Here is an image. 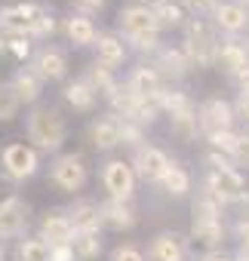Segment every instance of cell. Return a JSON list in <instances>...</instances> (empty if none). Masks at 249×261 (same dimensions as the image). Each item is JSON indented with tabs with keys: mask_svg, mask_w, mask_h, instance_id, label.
Listing matches in <instances>:
<instances>
[{
	"mask_svg": "<svg viewBox=\"0 0 249 261\" xmlns=\"http://www.w3.org/2000/svg\"><path fill=\"white\" fill-rule=\"evenodd\" d=\"M13 197H19V188H13L10 181H4V178H0V206H7Z\"/></svg>",
	"mask_w": 249,
	"mask_h": 261,
	"instance_id": "681fc988",
	"label": "cell"
},
{
	"mask_svg": "<svg viewBox=\"0 0 249 261\" xmlns=\"http://www.w3.org/2000/svg\"><path fill=\"white\" fill-rule=\"evenodd\" d=\"M234 261H249V246H237V252H234Z\"/></svg>",
	"mask_w": 249,
	"mask_h": 261,
	"instance_id": "816d5d0a",
	"label": "cell"
},
{
	"mask_svg": "<svg viewBox=\"0 0 249 261\" xmlns=\"http://www.w3.org/2000/svg\"><path fill=\"white\" fill-rule=\"evenodd\" d=\"M197 188L212 194L225 209H249V181L240 169H206Z\"/></svg>",
	"mask_w": 249,
	"mask_h": 261,
	"instance_id": "3957f363",
	"label": "cell"
},
{
	"mask_svg": "<svg viewBox=\"0 0 249 261\" xmlns=\"http://www.w3.org/2000/svg\"><path fill=\"white\" fill-rule=\"evenodd\" d=\"M151 65L157 68V74H160L163 83H169V86H182V83L194 74V65H191L188 53L182 49V43H163L160 53L151 59Z\"/></svg>",
	"mask_w": 249,
	"mask_h": 261,
	"instance_id": "9c48e42d",
	"label": "cell"
},
{
	"mask_svg": "<svg viewBox=\"0 0 249 261\" xmlns=\"http://www.w3.org/2000/svg\"><path fill=\"white\" fill-rule=\"evenodd\" d=\"M142 221L136 200H102V227L114 233H130Z\"/></svg>",
	"mask_w": 249,
	"mask_h": 261,
	"instance_id": "2e32d148",
	"label": "cell"
},
{
	"mask_svg": "<svg viewBox=\"0 0 249 261\" xmlns=\"http://www.w3.org/2000/svg\"><path fill=\"white\" fill-rule=\"evenodd\" d=\"M145 142H148V129H142L139 123L120 117V148H127V151L133 154V151H139Z\"/></svg>",
	"mask_w": 249,
	"mask_h": 261,
	"instance_id": "d590c367",
	"label": "cell"
},
{
	"mask_svg": "<svg viewBox=\"0 0 249 261\" xmlns=\"http://www.w3.org/2000/svg\"><path fill=\"white\" fill-rule=\"evenodd\" d=\"M169 133L185 142V145H194L200 142V123H197V108H188V111H179V114H169Z\"/></svg>",
	"mask_w": 249,
	"mask_h": 261,
	"instance_id": "f546056e",
	"label": "cell"
},
{
	"mask_svg": "<svg viewBox=\"0 0 249 261\" xmlns=\"http://www.w3.org/2000/svg\"><path fill=\"white\" fill-rule=\"evenodd\" d=\"M179 4L188 10V16H200V19H209L212 10L218 7V0H179Z\"/></svg>",
	"mask_w": 249,
	"mask_h": 261,
	"instance_id": "b9f144b4",
	"label": "cell"
},
{
	"mask_svg": "<svg viewBox=\"0 0 249 261\" xmlns=\"http://www.w3.org/2000/svg\"><path fill=\"white\" fill-rule=\"evenodd\" d=\"M62 34L68 40V46H74V49H92V43L98 40V25L89 16L68 13L62 19Z\"/></svg>",
	"mask_w": 249,
	"mask_h": 261,
	"instance_id": "603a6c76",
	"label": "cell"
},
{
	"mask_svg": "<svg viewBox=\"0 0 249 261\" xmlns=\"http://www.w3.org/2000/svg\"><path fill=\"white\" fill-rule=\"evenodd\" d=\"M25 139L37 154H62L68 142V117L56 105H34L25 114Z\"/></svg>",
	"mask_w": 249,
	"mask_h": 261,
	"instance_id": "6da1fadb",
	"label": "cell"
},
{
	"mask_svg": "<svg viewBox=\"0 0 249 261\" xmlns=\"http://www.w3.org/2000/svg\"><path fill=\"white\" fill-rule=\"evenodd\" d=\"M108 261H148L145 249L136 246V243H117L111 252H108Z\"/></svg>",
	"mask_w": 249,
	"mask_h": 261,
	"instance_id": "ab89813d",
	"label": "cell"
},
{
	"mask_svg": "<svg viewBox=\"0 0 249 261\" xmlns=\"http://www.w3.org/2000/svg\"><path fill=\"white\" fill-rule=\"evenodd\" d=\"M127 160L133 163L136 178H139V181H148V185H154V188H157V181L166 175V169L172 166V157H169L160 145H151V142H145V145H142L139 151H133Z\"/></svg>",
	"mask_w": 249,
	"mask_h": 261,
	"instance_id": "30bf717a",
	"label": "cell"
},
{
	"mask_svg": "<svg viewBox=\"0 0 249 261\" xmlns=\"http://www.w3.org/2000/svg\"><path fill=\"white\" fill-rule=\"evenodd\" d=\"M62 101H65L74 114H95V108H98V95L92 92V86H89L83 77L65 80V86H62Z\"/></svg>",
	"mask_w": 249,
	"mask_h": 261,
	"instance_id": "484cf974",
	"label": "cell"
},
{
	"mask_svg": "<svg viewBox=\"0 0 249 261\" xmlns=\"http://www.w3.org/2000/svg\"><path fill=\"white\" fill-rule=\"evenodd\" d=\"M200 160H203V166H206V169H237L231 157H225V154H218V151H209V148L203 151V157H200Z\"/></svg>",
	"mask_w": 249,
	"mask_h": 261,
	"instance_id": "ee69618b",
	"label": "cell"
},
{
	"mask_svg": "<svg viewBox=\"0 0 249 261\" xmlns=\"http://www.w3.org/2000/svg\"><path fill=\"white\" fill-rule=\"evenodd\" d=\"M80 77L92 86V92H95L98 98H108V95L120 86V74L111 71V68H105V65H98V62H89Z\"/></svg>",
	"mask_w": 249,
	"mask_h": 261,
	"instance_id": "83f0119b",
	"label": "cell"
},
{
	"mask_svg": "<svg viewBox=\"0 0 249 261\" xmlns=\"http://www.w3.org/2000/svg\"><path fill=\"white\" fill-rule=\"evenodd\" d=\"M243 68H249V34H243V37H218L215 71H221L231 80Z\"/></svg>",
	"mask_w": 249,
	"mask_h": 261,
	"instance_id": "4fadbf2b",
	"label": "cell"
},
{
	"mask_svg": "<svg viewBox=\"0 0 249 261\" xmlns=\"http://www.w3.org/2000/svg\"><path fill=\"white\" fill-rule=\"evenodd\" d=\"M0 261H7V246L0 243Z\"/></svg>",
	"mask_w": 249,
	"mask_h": 261,
	"instance_id": "11a10c76",
	"label": "cell"
},
{
	"mask_svg": "<svg viewBox=\"0 0 249 261\" xmlns=\"http://www.w3.org/2000/svg\"><path fill=\"white\" fill-rule=\"evenodd\" d=\"M98 185L105 191V200H136V169L127 157H108L98 166Z\"/></svg>",
	"mask_w": 249,
	"mask_h": 261,
	"instance_id": "8992f818",
	"label": "cell"
},
{
	"mask_svg": "<svg viewBox=\"0 0 249 261\" xmlns=\"http://www.w3.org/2000/svg\"><path fill=\"white\" fill-rule=\"evenodd\" d=\"M154 16H157V25L160 31H182L185 22L191 19L188 10L179 4V0H163L160 7H154Z\"/></svg>",
	"mask_w": 249,
	"mask_h": 261,
	"instance_id": "d6a6232c",
	"label": "cell"
},
{
	"mask_svg": "<svg viewBox=\"0 0 249 261\" xmlns=\"http://www.w3.org/2000/svg\"><path fill=\"white\" fill-rule=\"evenodd\" d=\"M228 230L234 233V240H237V246H249V212H243V215H237V218H234V224H231Z\"/></svg>",
	"mask_w": 249,
	"mask_h": 261,
	"instance_id": "bcb514c9",
	"label": "cell"
},
{
	"mask_svg": "<svg viewBox=\"0 0 249 261\" xmlns=\"http://www.w3.org/2000/svg\"><path fill=\"white\" fill-rule=\"evenodd\" d=\"M7 83H10V89L16 92V98L22 101V108H25V105H28V108L40 105V98H43V89H46V83L40 80V74H37L31 65H25V68H16V74H13Z\"/></svg>",
	"mask_w": 249,
	"mask_h": 261,
	"instance_id": "cb8c5ba5",
	"label": "cell"
},
{
	"mask_svg": "<svg viewBox=\"0 0 249 261\" xmlns=\"http://www.w3.org/2000/svg\"><path fill=\"white\" fill-rule=\"evenodd\" d=\"M71 249L77 261H98L105 252V230H77Z\"/></svg>",
	"mask_w": 249,
	"mask_h": 261,
	"instance_id": "f1b7e54d",
	"label": "cell"
},
{
	"mask_svg": "<svg viewBox=\"0 0 249 261\" xmlns=\"http://www.w3.org/2000/svg\"><path fill=\"white\" fill-rule=\"evenodd\" d=\"M123 120H133V123H139L142 129H151V126H157V123L163 120L160 101H157V98H136L130 117H123Z\"/></svg>",
	"mask_w": 249,
	"mask_h": 261,
	"instance_id": "e575fe53",
	"label": "cell"
},
{
	"mask_svg": "<svg viewBox=\"0 0 249 261\" xmlns=\"http://www.w3.org/2000/svg\"><path fill=\"white\" fill-rule=\"evenodd\" d=\"M148 261H191L188 252V240L179 230H160L151 237L148 249H145Z\"/></svg>",
	"mask_w": 249,
	"mask_h": 261,
	"instance_id": "ac0fdd59",
	"label": "cell"
},
{
	"mask_svg": "<svg viewBox=\"0 0 249 261\" xmlns=\"http://www.w3.org/2000/svg\"><path fill=\"white\" fill-rule=\"evenodd\" d=\"M40 169H43L40 154L28 142H10V145H4V151H0V178L10 181L13 188H22Z\"/></svg>",
	"mask_w": 249,
	"mask_h": 261,
	"instance_id": "5b68a950",
	"label": "cell"
},
{
	"mask_svg": "<svg viewBox=\"0 0 249 261\" xmlns=\"http://www.w3.org/2000/svg\"><path fill=\"white\" fill-rule=\"evenodd\" d=\"M34 40L31 37H25V34H7V56H13L16 62H31V56H34Z\"/></svg>",
	"mask_w": 249,
	"mask_h": 261,
	"instance_id": "74e56055",
	"label": "cell"
},
{
	"mask_svg": "<svg viewBox=\"0 0 249 261\" xmlns=\"http://www.w3.org/2000/svg\"><path fill=\"white\" fill-rule=\"evenodd\" d=\"M200 142H203L209 151H218V154L231 157V154H234V145H237V129H218V133H206Z\"/></svg>",
	"mask_w": 249,
	"mask_h": 261,
	"instance_id": "8d00e7d4",
	"label": "cell"
},
{
	"mask_svg": "<svg viewBox=\"0 0 249 261\" xmlns=\"http://www.w3.org/2000/svg\"><path fill=\"white\" fill-rule=\"evenodd\" d=\"M191 218H200V221H225L228 218V209L212 194H206L203 188H197L191 194Z\"/></svg>",
	"mask_w": 249,
	"mask_h": 261,
	"instance_id": "4dcf8cb0",
	"label": "cell"
},
{
	"mask_svg": "<svg viewBox=\"0 0 249 261\" xmlns=\"http://www.w3.org/2000/svg\"><path fill=\"white\" fill-rule=\"evenodd\" d=\"M49 261H77V258H74V249H71V243L49 246Z\"/></svg>",
	"mask_w": 249,
	"mask_h": 261,
	"instance_id": "7dc6e473",
	"label": "cell"
},
{
	"mask_svg": "<svg viewBox=\"0 0 249 261\" xmlns=\"http://www.w3.org/2000/svg\"><path fill=\"white\" fill-rule=\"evenodd\" d=\"M16 261H49V243L37 233H25L16 240Z\"/></svg>",
	"mask_w": 249,
	"mask_h": 261,
	"instance_id": "836d02e7",
	"label": "cell"
},
{
	"mask_svg": "<svg viewBox=\"0 0 249 261\" xmlns=\"http://www.w3.org/2000/svg\"><path fill=\"white\" fill-rule=\"evenodd\" d=\"M197 261H234V255H228L225 249H218V252H209V255H203Z\"/></svg>",
	"mask_w": 249,
	"mask_h": 261,
	"instance_id": "f907efd6",
	"label": "cell"
},
{
	"mask_svg": "<svg viewBox=\"0 0 249 261\" xmlns=\"http://www.w3.org/2000/svg\"><path fill=\"white\" fill-rule=\"evenodd\" d=\"M49 7L40 0H16V4H4L0 7V31L4 34H25L31 37L34 22L46 13Z\"/></svg>",
	"mask_w": 249,
	"mask_h": 261,
	"instance_id": "52a82bcc",
	"label": "cell"
},
{
	"mask_svg": "<svg viewBox=\"0 0 249 261\" xmlns=\"http://www.w3.org/2000/svg\"><path fill=\"white\" fill-rule=\"evenodd\" d=\"M65 212H68V218H71V224H74V233H77V230H105V227H102V200H95V197L77 194V197L65 206Z\"/></svg>",
	"mask_w": 249,
	"mask_h": 261,
	"instance_id": "7402d4cb",
	"label": "cell"
},
{
	"mask_svg": "<svg viewBox=\"0 0 249 261\" xmlns=\"http://www.w3.org/2000/svg\"><path fill=\"white\" fill-rule=\"evenodd\" d=\"M157 188H160L169 200H188V197L194 194V175H191L188 166H182V163L172 160V166H169L166 175L157 181Z\"/></svg>",
	"mask_w": 249,
	"mask_h": 261,
	"instance_id": "4316f807",
	"label": "cell"
},
{
	"mask_svg": "<svg viewBox=\"0 0 249 261\" xmlns=\"http://www.w3.org/2000/svg\"><path fill=\"white\" fill-rule=\"evenodd\" d=\"M231 160H234V166H237L240 172L249 169V129H240V126H237V145H234Z\"/></svg>",
	"mask_w": 249,
	"mask_h": 261,
	"instance_id": "60d3db41",
	"label": "cell"
},
{
	"mask_svg": "<svg viewBox=\"0 0 249 261\" xmlns=\"http://www.w3.org/2000/svg\"><path fill=\"white\" fill-rule=\"evenodd\" d=\"M231 83H234V89H237V92H246V95H249V68H243L240 74H234V77H231Z\"/></svg>",
	"mask_w": 249,
	"mask_h": 261,
	"instance_id": "c3c4849f",
	"label": "cell"
},
{
	"mask_svg": "<svg viewBox=\"0 0 249 261\" xmlns=\"http://www.w3.org/2000/svg\"><path fill=\"white\" fill-rule=\"evenodd\" d=\"M237 4H240V7H243L246 13H249V0H237Z\"/></svg>",
	"mask_w": 249,
	"mask_h": 261,
	"instance_id": "9f6ffc18",
	"label": "cell"
},
{
	"mask_svg": "<svg viewBox=\"0 0 249 261\" xmlns=\"http://www.w3.org/2000/svg\"><path fill=\"white\" fill-rule=\"evenodd\" d=\"M19 111H22V101L16 98V92L10 89V83H7V80H0V123L16 120V117H19Z\"/></svg>",
	"mask_w": 249,
	"mask_h": 261,
	"instance_id": "f35d334b",
	"label": "cell"
},
{
	"mask_svg": "<svg viewBox=\"0 0 249 261\" xmlns=\"http://www.w3.org/2000/svg\"><path fill=\"white\" fill-rule=\"evenodd\" d=\"M86 142L98 151V154H111L120 148V117H114L111 111L95 114L86 123Z\"/></svg>",
	"mask_w": 249,
	"mask_h": 261,
	"instance_id": "9a60e30c",
	"label": "cell"
},
{
	"mask_svg": "<svg viewBox=\"0 0 249 261\" xmlns=\"http://www.w3.org/2000/svg\"><path fill=\"white\" fill-rule=\"evenodd\" d=\"M105 4H108V0H71V13H80V16L95 19L105 10Z\"/></svg>",
	"mask_w": 249,
	"mask_h": 261,
	"instance_id": "7bdbcfd3",
	"label": "cell"
},
{
	"mask_svg": "<svg viewBox=\"0 0 249 261\" xmlns=\"http://www.w3.org/2000/svg\"><path fill=\"white\" fill-rule=\"evenodd\" d=\"M92 62L111 68V71H120L123 65L130 62V49H127V40H123L117 31H98V40L92 43Z\"/></svg>",
	"mask_w": 249,
	"mask_h": 261,
	"instance_id": "ffe728a7",
	"label": "cell"
},
{
	"mask_svg": "<svg viewBox=\"0 0 249 261\" xmlns=\"http://www.w3.org/2000/svg\"><path fill=\"white\" fill-rule=\"evenodd\" d=\"M46 178H49V185H53L59 194L77 197V194H83V188L89 185V166H86L83 154H77V151H62V154H56V157L49 160Z\"/></svg>",
	"mask_w": 249,
	"mask_h": 261,
	"instance_id": "277c9868",
	"label": "cell"
},
{
	"mask_svg": "<svg viewBox=\"0 0 249 261\" xmlns=\"http://www.w3.org/2000/svg\"><path fill=\"white\" fill-rule=\"evenodd\" d=\"M37 237L46 240L49 246H59V243H71L74 240V224L68 218L65 209H46L37 221Z\"/></svg>",
	"mask_w": 249,
	"mask_h": 261,
	"instance_id": "d4e9b609",
	"label": "cell"
},
{
	"mask_svg": "<svg viewBox=\"0 0 249 261\" xmlns=\"http://www.w3.org/2000/svg\"><path fill=\"white\" fill-rule=\"evenodd\" d=\"M4 53H7V34L0 31V56H4Z\"/></svg>",
	"mask_w": 249,
	"mask_h": 261,
	"instance_id": "db71d44e",
	"label": "cell"
},
{
	"mask_svg": "<svg viewBox=\"0 0 249 261\" xmlns=\"http://www.w3.org/2000/svg\"><path fill=\"white\" fill-rule=\"evenodd\" d=\"M209 22L218 31V37H243V34H249V13L237 4V0H218V7L212 10Z\"/></svg>",
	"mask_w": 249,
	"mask_h": 261,
	"instance_id": "5bb4252c",
	"label": "cell"
},
{
	"mask_svg": "<svg viewBox=\"0 0 249 261\" xmlns=\"http://www.w3.org/2000/svg\"><path fill=\"white\" fill-rule=\"evenodd\" d=\"M123 40H127L130 56H139L142 62H151L160 53V46H163V34L160 31H142V34H130Z\"/></svg>",
	"mask_w": 249,
	"mask_h": 261,
	"instance_id": "1f68e13d",
	"label": "cell"
},
{
	"mask_svg": "<svg viewBox=\"0 0 249 261\" xmlns=\"http://www.w3.org/2000/svg\"><path fill=\"white\" fill-rule=\"evenodd\" d=\"M188 240V252L191 258H203L209 252H218L228 240V224L225 221H200V218H191V227L185 233Z\"/></svg>",
	"mask_w": 249,
	"mask_h": 261,
	"instance_id": "ba28073f",
	"label": "cell"
},
{
	"mask_svg": "<svg viewBox=\"0 0 249 261\" xmlns=\"http://www.w3.org/2000/svg\"><path fill=\"white\" fill-rule=\"evenodd\" d=\"M139 4H145V7H151V10H154V7H160V4H163V0H139Z\"/></svg>",
	"mask_w": 249,
	"mask_h": 261,
	"instance_id": "f5cc1de1",
	"label": "cell"
},
{
	"mask_svg": "<svg viewBox=\"0 0 249 261\" xmlns=\"http://www.w3.org/2000/svg\"><path fill=\"white\" fill-rule=\"evenodd\" d=\"M197 123H200V139L206 133H218V129H237L234 105L221 95H206L197 101Z\"/></svg>",
	"mask_w": 249,
	"mask_h": 261,
	"instance_id": "8fae6325",
	"label": "cell"
},
{
	"mask_svg": "<svg viewBox=\"0 0 249 261\" xmlns=\"http://www.w3.org/2000/svg\"><path fill=\"white\" fill-rule=\"evenodd\" d=\"M142 31H160L157 25V16L151 7L145 4H127V7H120L117 10V34L120 37H130V34H142ZM163 34V31H160Z\"/></svg>",
	"mask_w": 249,
	"mask_h": 261,
	"instance_id": "d6986e66",
	"label": "cell"
},
{
	"mask_svg": "<svg viewBox=\"0 0 249 261\" xmlns=\"http://www.w3.org/2000/svg\"><path fill=\"white\" fill-rule=\"evenodd\" d=\"M231 105H234L237 126H240V129H249V95H246V92H237V98H234Z\"/></svg>",
	"mask_w": 249,
	"mask_h": 261,
	"instance_id": "f6af8a7d",
	"label": "cell"
},
{
	"mask_svg": "<svg viewBox=\"0 0 249 261\" xmlns=\"http://www.w3.org/2000/svg\"><path fill=\"white\" fill-rule=\"evenodd\" d=\"M182 49L188 53L194 71H212L215 68V49H218V31L209 19L191 16L182 28Z\"/></svg>",
	"mask_w": 249,
	"mask_h": 261,
	"instance_id": "7a4b0ae2",
	"label": "cell"
},
{
	"mask_svg": "<svg viewBox=\"0 0 249 261\" xmlns=\"http://www.w3.org/2000/svg\"><path fill=\"white\" fill-rule=\"evenodd\" d=\"M123 83H127V89L136 98H157V92L166 86L151 62H136L127 74H123Z\"/></svg>",
	"mask_w": 249,
	"mask_h": 261,
	"instance_id": "44dd1931",
	"label": "cell"
},
{
	"mask_svg": "<svg viewBox=\"0 0 249 261\" xmlns=\"http://www.w3.org/2000/svg\"><path fill=\"white\" fill-rule=\"evenodd\" d=\"M43 83H65L68 80V71H71V62H68V49L56 46V43H40L28 62Z\"/></svg>",
	"mask_w": 249,
	"mask_h": 261,
	"instance_id": "7c38bea8",
	"label": "cell"
},
{
	"mask_svg": "<svg viewBox=\"0 0 249 261\" xmlns=\"http://www.w3.org/2000/svg\"><path fill=\"white\" fill-rule=\"evenodd\" d=\"M28 224H31V206H28V200L22 194L13 197L7 206H0V243L25 237Z\"/></svg>",
	"mask_w": 249,
	"mask_h": 261,
	"instance_id": "e0dca14e",
	"label": "cell"
}]
</instances>
